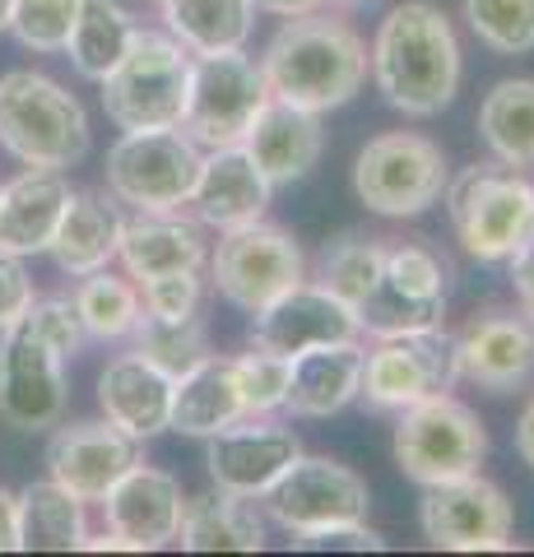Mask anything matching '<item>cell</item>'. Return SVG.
<instances>
[{
  "label": "cell",
  "mask_w": 534,
  "mask_h": 557,
  "mask_svg": "<svg viewBox=\"0 0 534 557\" xmlns=\"http://www.w3.org/2000/svg\"><path fill=\"white\" fill-rule=\"evenodd\" d=\"M270 98L293 102L302 112H335L353 102L368 84V42L349 20L325 10L293 14L261 51Z\"/></svg>",
  "instance_id": "obj_3"
},
{
  "label": "cell",
  "mask_w": 534,
  "mask_h": 557,
  "mask_svg": "<svg viewBox=\"0 0 534 557\" xmlns=\"http://www.w3.org/2000/svg\"><path fill=\"white\" fill-rule=\"evenodd\" d=\"M470 33L497 57H525L534 51V0H460Z\"/></svg>",
  "instance_id": "obj_37"
},
{
  "label": "cell",
  "mask_w": 534,
  "mask_h": 557,
  "mask_svg": "<svg viewBox=\"0 0 534 557\" xmlns=\"http://www.w3.org/2000/svg\"><path fill=\"white\" fill-rule=\"evenodd\" d=\"M274 186L243 145H223L200 153V172L191 186V214L214 233H233L247 223H261L270 209Z\"/></svg>",
  "instance_id": "obj_21"
},
{
  "label": "cell",
  "mask_w": 534,
  "mask_h": 557,
  "mask_svg": "<svg viewBox=\"0 0 534 557\" xmlns=\"http://www.w3.org/2000/svg\"><path fill=\"white\" fill-rule=\"evenodd\" d=\"M325 0H256V10H265V14H274V20H293V14H312V10H321Z\"/></svg>",
  "instance_id": "obj_45"
},
{
  "label": "cell",
  "mask_w": 534,
  "mask_h": 557,
  "mask_svg": "<svg viewBox=\"0 0 534 557\" xmlns=\"http://www.w3.org/2000/svg\"><path fill=\"white\" fill-rule=\"evenodd\" d=\"M516 450H521V460L534 469V399L521 409V418H516Z\"/></svg>",
  "instance_id": "obj_46"
},
{
  "label": "cell",
  "mask_w": 534,
  "mask_h": 557,
  "mask_svg": "<svg viewBox=\"0 0 534 557\" xmlns=\"http://www.w3.org/2000/svg\"><path fill=\"white\" fill-rule=\"evenodd\" d=\"M511 502L493 479L464 474L423 487L419 530L442 553H502L511 548Z\"/></svg>",
  "instance_id": "obj_15"
},
{
  "label": "cell",
  "mask_w": 534,
  "mask_h": 557,
  "mask_svg": "<svg viewBox=\"0 0 534 557\" xmlns=\"http://www.w3.org/2000/svg\"><path fill=\"white\" fill-rule=\"evenodd\" d=\"M479 135L497 163L534 168V79H497L479 102Z\"/></svg>",
  "instance_id": "obj_32"
},
{
  "label": "cell",
  "mask_w": 534,
  "mask_h": 557,
  "mask_svg": "<svg viewBox=\"0 0 534 557\" xmlns=\"http://www.w3.org/2000/svg\"><path fill=\"white\" fill-rule=\"evenodd\" d=\"M446 182H451V168L442 145L419 131L372 135L353 159V196L358 205H368V214L382 219L427 214L442 200Z\"/></svg>",
  "instance_id": "obj_7"
},
{
  "label": "cell",
  "mask_w": 534,
  "mask_h": 557,
  "mask_svg": "<svg viewBox=\"0 0 534 557\" xmlns=\"http://www.w3.org/2000/svg\"><path fill=\"white\" fill-rule=\"evenodd\" d=\"M116 260H122V270L135 284L172 270H204V260H210L204 223L186 219L182 209H131L122 223Z\"/></svg>",
  "instance_id": "obj_22"
},
{
  "label": "cell",
  "mask_w": 534,
  "mask_h": 557,
  "mask_svg": "<svg viewBox=\"0 0 534 557\" xmlns=\"http://www.w3.org/2000/svg\"><path fill=\"white\" fill-rule=\"evenodd\" d=\"M358 325L368 339L413 335V330L446 325V265L423 242H395L386 247L382 278L358 302Z\"/></svg>",
  "instance_id": "obj_12"
},
{
  "label": "cell",
  "mask_w": 534,
  "mask_h": 557,
  "mask_svg": "<svg viewBox=\"0 0 534 557\" xmlns=\"http://www.w3.org/2000/svg\"><path fill=\"white\" fill-rule=\"evenodd\" d=\"M368 75L395 112L413 121L442 116L460 94V38L451 14L433 0H400L386 10L368 47Z\"/></svg>",
  "instance_id": "obj_1"
},
{
  "label": "cell",
  "mask_w": 534,
  "mask_h": 557,
  "mask_svg": "<svg viewBox=\"0 0 534 557\" xmlns=\"http://www.w3.org/2000/svg\"><path fill=\"white\" fill-rule=\"evenodd\" d=\"M200 145L182 126L172 131H122L102 159V182L116 205L131 209H182L191 200Z\"/></svg>",
  "instance_id": "obj_9"
},
{
  "label": "cell",
  "mask_w": 534,
  "mask_h": 557,
  "mask_svg": "<svg viewBox=\"0 0 534 557\" xmlns=\"http://www.w3.org/2000/svg\"><path fill=\"white\" fill-rule=\"evenodd\" d=\"M363 339H344V344H316L307 354H293L288 372V399L284 409L298 418H331L344 413L363 391Z\"/></svg>",
  "instance_id": "obj_26"
},
{
  "label": "cell",
  "mask_w": 534,
  "mask_h": 557,
  "mask_svg": "<svg viewBox=\"0 0 534 557\" xmlns=\"http://www.w3.org/2000/svg\"><path fill=\"white\" fill-rule=\"evenodd\" d=\"M382 260H386V242L382 237H363V233H344L335 242H325L316 278L331 293H339L344 302L358 311V302L368 298L382 278Z\"/></svg>",
  "instance_id": "obj_35"
},
{
  "label": "cell",
  "mask_w": 534,
  "mask_h": 557,
  "mask_svg": "<svg viewBox=\"0 0 534 557\" xmlns=\"http://www.w3.org/2000/svg\"><path fill=\"white\" fill-rule=\"evenodd\" d=\"M456 381V335H446V325L413 330V335H390L368 348L358 399H368V409L376 413H400L419 399L446 395Z\"/></svg>",
  "instance_id": "obj_14"
},
{
  "label": "cell",
  "mask_w": 534,
  "mask_h": 557,
  "mask_svg": "<svg viewBox=\"0 0 534 557\" xmlns=\"http://www.w3.org/2000/svg\"><path fill=\"white\" fill-rule=\"evenodd\" d=\"M196 57L167 28H135L122 65L102 89V112L116 131H172L186 116Z\"/></svg>",
  "instance_id": "obj_6"
},
{
  "label": "cell",
  "mask_w": 534,
  "mask_h": 557,
  "mask_svg": "<svg viewBox=\"0 0 534 557\" xmlns=\"http://www.w3.org/2000/svg\"><path fill=\"white\" fill-rule=\"evenodd\" d=\"M135 14L122 5V0H84L79 14H75V28H71V65L79 70V79H94L102 84L122 65L126 47L135 38Z\"/></svg>",
  "instance_id": "obj_33"
},
{
  "label": "cell",
  "mask_w": 534,
  "mask_h": 557,
  "mask_svg": "<svg viewBox=\"0 0 534 557\" xmlns=\"http://www.w3.org/2000/svg\"><path fill=\"white\" fill-rule=\"evenodd\" d=\"M270 539V516L256 497L210 487L200 497H186L177 544L186 553H261Z\"/></svg>",
  "instance_id": "obj_29"
},
{
  "label": "cell",
  "mask_w": 534,
  "mask_h": 557,
  "mask_svg": "<svg viewBox=\"0 0 534 557\" xmlns=\"http://www.w3.org/2000/svg\"><path fill=\"white\" fill-rule=\"evenodd\" d=\"M344 339H363V325H358V311L339 293L325 288L321 278H302V284H293L251 317V344L284 358Z\"/></svg>",
  "instance_id": "obj_17"
},
{
  "label": "cell",
  "mask_w": 534,
  "mask_h": 557,
  "mask_svg": "<svg viewBox=\"0 0 534 557\" xmlns=\"http://www.w3.org/2000/svg\"><path fill=\"white\" fill-rule=\"evenodd\" d=\"M131 465H140V442L126 437L108 418L57 423V432L47 442V479L71 487L84 502H102Z\"/></svg>",
  "instance_id": "obj_18"
},
{
  "label": "cell",
  "mask_w": 534,
  "mask_h": 557,
  "mask_svg": "<svg viewBox=\"0 0 534 557\" xmlns=\"http://www.w3.org/2000/svg\"><path fill=\"white\" fill-rule=\"evenodd\" d=\"M75 186L57 168H24L20 177L0 182V251L42 256L57 237V223L71 205Z\"/></svg>",
  "instance_id": "obj_23"
},
{
  "label": "cell",
  "mask_w": 534,
  "mask_h": 557,
  "mask_svg": "<svg viewBox=\"0 0 534 557\" xmlns=\"http://www.w3.org/2000/svg\"><path fill=\"white\" fill-rule=\"evenodd\" d=\"M344 5H363V0H344Z\"/></svg>",
  "instance_id": "obj_48"
},
{
  "label": "cell",
  "mask_w": 534,
  "mask_h": 557,
  "mask_svg": "<svg viewBox=\"0 0 534 557\" xmlns=\"http://www.w3.org/2000/svg\"><path fill=\"white\" fill-rule=\"evenodd\" d=\"M298 456H302L298 432L280 423L274 413H247L237 423L219 428L214 437H204L210 483L223 487V493H243L256 502L288 474V465Z\"/></svg>",
  "instance_id": "obj_16"
},
{
  "label": "cell",
  "mask_w": 534,
  "mask_h": 557,
  "mask_svg": "<svg viewBox=\"0 0 534 557\" xmlns=\"http://www.w3.org/2000/svg\"><path fill=\"white\" fill-rule=\"evenodd\" d=\"M71 298H38L0 330V418L20 432H51L65 418V368L84 348Z\"/></svg>",
  "instance_id": "obj_2"
},
{
  "label": "cell",
  "mask_w": 534,
  "mask_h": 557,
  "mask_svg": "<svg viewBox=\"0 0 534 557\" xmlns=\"http://www.w3.org/2000/svg\"><path fill=\"white\" fill-rule=\"evenodd\" d=\"M293 548L298 553H335V548L376 553V548H386V539L363 520V525H335V530H321V534H298L293 539Z\"/></svg>",
  "instance_id": "obj_41"
},
{
  "label": "cell",
  "mask_w": 534,
  "mask_h": 557,
  "mask_svg": "<svg viewBox=\"0 0 534 557\" xmlns=\"http://www.w3.org/2000/svg\"><path fill=\"white\" fill-rule=\"evenodd\" d=\"M28 302H33V278L24 270V260L10 256V251H0V330L20 317Z\"/></svg>",
  "instance_id": "obj_42"
},
{
  "label": "cell",
  "mask_w": 534,
  "mask_h": 557,
  "mask_svg": "<svg viewBox=\"0 0 534 557\" xmlns=\"http://www.w3.org/2000/svg\"><path fill=\"white\" fill-rule=\"evenodd\" d=\"M390 450L409 483L433 487V483L479 474L488 460V432L470 405H460V399L446 391V395L419 399V405L400 409Z\"/></svg>",
  "instance_id": "obj_8"
},
{
  "label": "cell",
  "mask_w": 534,
  "mask_h": 557,
  "mask_svg": "<svg viewBox=\"0 0 534 557\" xmlns=\"http://www.w3.org/2000/svg\"><path fill=\"white\" fill-rule=\"evenodd\" d=\"M186 516V493L167 469L153 465H131L122 479L112 483V493L102 497V520L112 534L126 539L131 553H159L177 544Z\"/></svg>",
  "instance_id": "obj_19"
},
{
  "label": "cell",
  "mask_w": 534,
  "mask_h": 557,
  "mask_svg": "<svg viewBox=\"0 0 534 557\" xmlns=\"http://www.w3.org/2000/svg\"><path fill=\"white\" fill-rule=\"evenodd\" d=\"M507 270H511V288H516V302H521V311L534 321V237L525 242L521 251H516L507 260Z\"/></svg>",
  "instance_id": "obj_43"
},
{
  "label": "cell",
  "mask_w": 534,
  "mask_h": 557,
  "mask_svg": "<svg viewBox=\"0 0 534 557\" xmlns=\"http://www.w3.org/2000/svg\"><path fill=\"white\" fill-rule=\"evenodd\" d=\"M261 507L270 525L298 539L335 525H363L372 511V493L349 465H335L325 456H298L288 465V474L261 497Z\"/></svg>",
  "instance_id": "obj_13"
},
{
  "label": "cell",
  "mask_w": 534,
  "mask_h": 557,
  "mask_svg": "<svg viewBox=\"0 0 534 557\" xmlns=\"http://www.w3.org/2000/svg\"><path fill=\"white\" fill-rule=\"evenodd\" d=\"M98 409L135 442H153L167 432L172 418V376L159 372L149 358L131 354L112 358L98 376Z\"/></svg>",
  "instance_id": "obj_25"
},
{
  "label": "cell",
  "mask_w": 534,
  "mask_h": 557,
  "mask_svg": "<svg viewBox=\"0 0 534 557\" xmlns=\"http://www.w3.org/2000/svg\"><path fill=\"white\" fill-rule=\"evenodd\" d=\"M14 502H20V553L84 548V539H89V502L75 497L71 487H61L57 479H38L24 493H14Z\"/></svg>",
  "instance_id": "obj_30"
},
{
  "label": "cell",
  "mask_w": 534,
  "mask_h": 557,
  "mask_svg": "<svg viewBox=\"0 0 534 557\" xmlns=\"http://www.w3.org/2000/svg\"><path fill=\"white\" fill-rule=\"evenodd\" d=\"M446 219L460 251L479 265H497L534 237V182L521 168L507 163H474L442 190Z\"/></svg>",
  "instance_id": "obj_5"
},
{
  "label": "cell",
  "mask_w": 534,
  "mask_h": 557,
  "mask_svg": "<svg viewBox=\"0 0 534 557\" xmlns=\"http://www.w3.org/2000/svg\"><path fill=\"white\" fill-rule=\"evenodd\" d=\"M210 284L223 302L256 317L265 302L307 278V256L298 237L280 223H247V228L219 233V247L210 251Z\"/></svg>",
  "instance_id": "obj_11"
},
{
  "label": "cell",
  "mask_w": 534,
  "mask_h": 557,
  "mask_svg": "<svg viewBox=\"0 0 534 557\" xmlns=\"http://www.w3.org/2000/svg\"><path fill=\"white\" fill-rule=\"evenodd\" d=\"M243 149L256 159V168L270 177V186H298L302 177H312V168L325 153V131L316 112H302L293 102L270 98L261 116L251 121V131L243 139Z\"/></svg>",
  "instance_id": "obj_24"
},
{
  "label": "cell",
  "mask_w": 534,
  "mask_h": 557,
  "mask_svg": "<svg viewBox=\"0 0 534 557\" xmlns=\"http://www.w3.org/2000/svg\"><path fill=\"white\" fill-rule=\"evenodd\" d=\"M456 372L479 391L507 395L534 376V321L525 311H484L456 335Z\"/></svg>",
  "instance_id": "obj_20"
},
{
  "label": "cell",
  "mask_w": 534,
  "mask_h": 557,
  "mask_svg": "<svg viewBox=\"0 0 534 557\" xmlns=\"http://www.w3.org/2000/svg\"><path fill=\"white\" fill-rule=\"evenodd\" d=\"M131 348L140 358H149L159 372H167L177 381L186 368L210 354V335H204V321L200 317H182V321H167V317H145L135 321L131 330Z\"/></svg>",
  "instance_id": "obj_36"
},
{
  "label": "cell",
  "mask_w": 534,
  "mask_h": 557,
  "mask_svg": "<svg viewBox=\"0 0 534 557\" xmlns=\"http://www.w3.org/2000/svg\"><path fill=\"white\" fill-rule=\"evenodd\" d=\"M122 223L126 214L108 190H75L57 223V237H51L47 256L71 278L108 270L116 260V247H122Z\"/></svg>",
  "instance_id": "obj_27"
},
{
  "label": "cell",
  "mask_w": 534,
  "mask_h": 557,
  "mask_svg": "<svg viewBox=\"0 0 534 557\" xmlns=\"http://www.w3.org/2000/svg\"><path fill=\"white\" fill-rule=\"evenodd\" d=\"M159 14L191 57L247 47L256 28V0H159Z\"/></svg>",
  "instance_id": "obj_31"
},
{
  "label": "cell",
  "mask_w": 534,
  "mask_h": 557,
  "mask_svg": "<svg viewBox=\"0 0 534 557\" xmlns=\"http://www.w3.org/2000/svg\"><path fill=\"white\" fill-rule=\"evenodd\" d=\"M84 0H10V24L5 33H14V42L51 57V51H65L75 28Z\"/></svg>",
  "instance_id": "obj_38"
},
{
  "label": "cell",
  "mask_w": 534,
  "mask_h": 557,
  "mask_svg": "<svg viewBox=\"0 0 534 557\" xmlns=\"http://www.w3.org/2000/svg\"><path fill=\"white\" fill-rule=\"evenodd\" d=\"M237 386H243V405L247 413H280L288 399V372L293 358L270 354V348H256L251 354H237Z\"/></svg>",
  "instance_id": "obj_39"
},
{
  "label": "cell",
  "mask_w": 534,
  "mask_h": 557,
  "mask_svg": "<svg viewBox=\"0 0 534 557\" xmlns=\"http://www.w3.org/2000/svg\"><path fill=\"white\" fill-rule=\"evenodd\" d=\"M140 302H145L149 317H167V321L200 317L204 274L200 270H172V274H159V278H145V284H140Z\"/></svg>",
  "instance_id": "obj_40"
},
{
  "label": "cell",
  "mask_w": 534,
  "mask_h": 557,
  "mask_svg": "<svg viewBox=\"0 0 534 557\" xmlns=\"http://www.w3.org/2000/svg\"><path fill=\"white\" fill-rule=\"evenodd\" d=\"M5 24H10V0H0V33H5Z\"/></svg>",
  "instance_id": "obj_47"
},
{
  "label": "cell",
  "mask_w": 534,
  "mask_h": 557,
  "mask_svg": "<svg viewBox=\"0 0 534 557\" xmlns=\"http://www.w3.org/2000/svg\"><path fill=\"white\" fill-rule=\"evenodd\" d=\"M265 102H270V84H265L261 57H251L247 47L210 51V57H196L182 131L200 149L243 145Z\"/></svg>",
  "instance_id": "obj_10"
},
{
  "label": "cell",
  "mask_w": 534,
  "mask_h": 557,
  "mask_svg": "<svg viewBox=\"0 0 534 557\" xmlns=\"http://www.w3.org/2000/svg\"><path fill=\"white\" fill-rule=\"evenodd\" d=\"M89 112L42 70L0 75V149L24 168H75L89 153Z\"/></svg>",
  "instance_id": "obj_4"
},
{
  "label": "cell",
  "mask_w": 534,
  "mask_h": 557,
  "mask_svg": "<svg viewBox=\"0 0 534 557\" xmlns=\"http://www.w3.org/2000/svg\"><path fill=\"white\" fill-rule=\"evenodd\" d=\"M71 302L79 311V325L84 335L98 339V344H116V339H131L135 321L145 317V302H140V284H135L131 274H112L108 270H94L84 274Z\"/></svg>",
  "instance_id": "obj_34"
},
{
  "label": "cell",
  "mask_w": 534,
  "mask_h": 557,
  "mask_svg": "<svg viewBox=\"0 0 534 557\" xmlns=\"http://www.w3.org/2000/svg\"><path fill=\"white\" fill-rule=\"evenodd\" d=\"M0 553H20V502L0 487Z\"/></svg>",
  "instance_id": "obj_44"
},
{
  "label": "cell",
  "mask_w": 534,
  "mask_h": 557,
  "mask_svg": "<svg viewBox=\"0 0 534 557\" xmlns=\"http://www.w3.org/2000/svg\"><path fill=\"white\" fill-rule=\"evenodd\" d=\"M247 418L243 405V386H237V362L223 354H204L196 368H186L172 381V418L167 432H182V437H214L219 428Z\"/></svg>",
  "instance_id": "obj_28"
}]
</instances>
